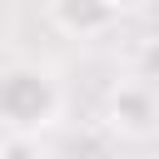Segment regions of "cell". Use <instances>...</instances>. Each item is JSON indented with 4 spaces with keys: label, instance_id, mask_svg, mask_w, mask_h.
<instances>
[{
    "label": "cell",
    "instance_id": "1",
    "mask_svg": "<svg viewBox=\"0 0 159 159\" xmlns=\"http://www.w3.org/2000/svg\"><path fill=\"white\" fill-rule=\"evenodd\" d=\"M55 114H60V84L45 70L20 65L0 75V119L10 129H45L55 124Z\"/></svg>",
    "mask_w": 159,
    "mask_h": 159
},
{
    "label": "cell",
    "instance_id": "2",
    "mask_svg": "<svg viewBox=\"0 0 159 159\" xmlns=\"http://www.w3.org/2000/svg\"><path fill=\"white\" fill-rule=\"evenodd\" d=\"M104 119H109L114 134H129V139L149 134V129L159 124V89H154L149 80L119 84V89L109 94V104H104Z\"/></svg>",
    "mask_w": 159,
    "mask_h": 159
},
{
    "label": "cell",
    "instance_id": "3",
    "mask_svg": "<svg viewBox=\"0 0 159 159\" xmlns=\"http://www.w3.org/2000/svg\"><path fill=\"white\" fill-rule=\"evenodd\" d=\"M114 5L109 0H50V20L65 30V35H99V30H109L114 25Z\"/></svg>",
    "mask_w": 159,
    "mask_h": 159
},
{
    "label": "cell",
    "instance_id": "4",
    "mask_svg": "<svg viewBox=\"0 0 159 159\" xmlns=\"http://www.w3.org/2000/svg\"><path fill=\"white\" fill-rule=\"evenodd\" d=\"M144 70H149V80H159V45H154V50L144 55Z\"/></svg>",
    "mask_w": 159,
    "mask_h": 159
},
{
    "label": "cell",
    "instance_id": "5",
    "mask_svg": "<svg viewBox=\"0 0 159 159\" xmlns=\"http://www.w3.org/2000/svg\"><path fill=\"white\" fill-rule=\"evenodd\" d=\"M109 5H114V10H119V15H129V10H144V5H149V0H109Z\"/></svg>",
    "mask_w": 159,
    "mask_h": 159
}]
</instances>
